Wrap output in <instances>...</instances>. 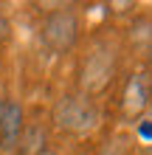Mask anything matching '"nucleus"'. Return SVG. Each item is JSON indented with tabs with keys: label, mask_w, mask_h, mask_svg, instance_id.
Masks as SVG:
<instances>
[{
	"label": "nucleus",
	"mask_w": 152,
	"mask_h": 155,
	"mask_svg": "<svg viewBox=\"0 0 152 155\" xmlns=\"http://www.w3.org/2000/svg\"><path fill=\"white\" fill-rule=\"evenodd\" d=\"M23 107L17 102H3V107H0V147L3 150H11L17 138H20L23 133Z\"/></svg>",
	"instance_id": "obj_5"
},
{
	"label": "nucleus",
	"mask_w": 152,
	"mask_h": 155,
	"mask_svg": "<svg viewBox=\"0 0 152 155\" xmlns=\"http://www.w3.org/2000/svg\"><path fill=\"white\" fill-rule=\"evenodd\" d=\"M40 155H57V152H40Z\"/></svg>",
	"instance_id": "obj_7"
},
{
	"label": "nucleus",
	"mask_w": 152,
	"mask_h": 155,
	"mask_svg": "<svg viewBox=\"0 0 152 155\" xmlns=\"http://www.w3.org/2000/svg\"><path fill=\"white\" fill-rule=\"evenodd\" d=\"M149 62H152V48H149Z\"/></svg>",
	"instance_id": "obj_8"
},
{
	"label": "nucleus",
	"mask_w": 152,
	"mask_h": 155,
	"mask_svg": "<svg viewBox=\"0 0 152 155\" xmlns=\"http://www.w3.org/2000/svg\"><path fill=\"white\" fill-rule=\"evenodd\" d=\"M20 155H40L45 152L42 147H45V130H42L40 124H31V127H23L20 133Z\"/></svg>",
	"instance_id": "obj_6"
},
{
	"label": "nucleus",
	"mask_w": 152,
	"mask_h": 155,
	"mask_svg": "<svg viewBox=\"0 0 152 155\" xmlns=\"http://www.w3.org/2000/svg\"><path fill=\"white\" fill-rule=\"evenodd\" d=\"M113 74H115V51L107 42H96L79 62V90H82V96L90 99L93 93H102L110 85Z\"/></svg>",
	"instance_id": "obj_1"
},
{
	"label": "nucleus",
	"mask_w": 152,
	"mask_h": 155,
	"mask_svg": "<svg viewBox=\"0 0 152 155\" xmlns=\"http://www.w3.org/2000/svg\"><path fill=\"white\" fill-rule=\"evenodd\" d=\"M149 99H152V79H149V74H135L127 82V87H124L121 113L127 116L130 121H135V118L147 110Z\"/></svg>",
	"instance_id": "obj_4"
},
{
	"label": "nucleus",
	"mask_w": 152,
	"mask_h": 155,
	"mask_svg": "<svg viewBox=\"0 0 152 155\" xmlns=\"http://www.w3.org/2000/svg\"><path fill=\"white\" fill-rule=\"evenodd\" d=\"M40 37L45 42V48H51L53 54H65L76 45L79 37V20L70 8H53L45 14L40 28Z\"/></svg>",
	"instance_id": "obj_3"
},
{
	"label": "nucleus",
	"mask_w": 152,
	"mask_h": 155,
	"mask_svg": "<svg viewBox=\"0 0 152 155\" xmlns=\"http://www.w3.org/2000/svg\"><path fill=\"white\" fill-rule=\"evenodd\" d=\"M53 124L62 133L70 135H87L99 127V107L87 96H62L53 104Z\"/></svg>",
	"instance_id": "obj_2"
}]
</instances>
